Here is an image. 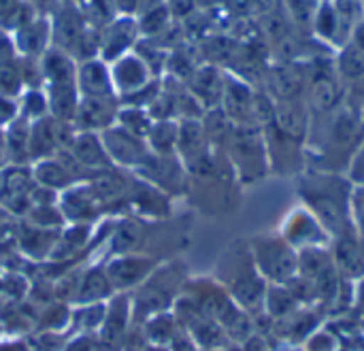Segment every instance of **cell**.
Listing matches in <instances>:
<instances>
[{
  "mask_svg": "<svg viewBox=\"0 0 364 351\" xmlns=\"http://www.w3.org/2000/svg\"><path fill=\"white\" fill-rule=\"evenodd\" d=\"M139 21L130 15H122L109 21L100 32V60L115 62L126 55V51L139 38Z\"/></svg>",
  "mask_w": 364,
  "mask_h": 351,
  "instance_id": "6da1fadb",
  "label": "cell"
},
{
  "mask_svg": "<svg viewBox=\"0 0 364 351\" xmlns=\"http://www.w3.org/2000/svg\"><path fill=\"white\" fill-rule=\"evenodd\" d=\"M256 92L239 77H224V113L237 126H256Z\"/></svg>",
  "mask_w": 364,
  "mask_h": 351,
  "instance_id": "7a4b0ae2",
  "label": "cell"
},
{
  "mask_svg": "<svg viewBox=\"0 0 364 351\" xmlns=\"http://www.w3.org/2000/svg\"><path fill=\"white\" fill-rule=\"evenodd\" d=\"M307 92L309 102L320 113H333L339 109L341 102V79L333 68L318 66L311 77H307Z\"/></svg>",
  "mask_w": 364,
  "mask_h": 351,
  "instance_id": "3957f363",
  "label": "cell"
},
{
  "mask_svg": "<svg viewBox=\"0 0 364 351\" xmlns=\"http://www.w3.org/2000/svg\"><path fill=\"white\" fill-rule=\"evenodd\" d=\"M149 72L151 70L147 68V64L136 53H126L113 62L111 81H113V87L117 92L128 96V94H132L139 87L149 83Z\"/></svg>",
  "mask_w": 364,
  "mask_h": 351,
  "instance_id": "277c9868",
  "label": "cell"
},
{
  "mask_svg": "<svg viewBox=\"0 0 364 351\" xmlns=\"http://www.w3.org/2000/svg\"><path fill=\"white\" fill-rule=\"evenodd\" d=\"M188 81H190V94L198 100L200 107H207V109L222 107L224 75L215 66H200V68H196Z\"/></svg>",
  "mask_w": 364,
  "mask_h": 351,
  "instance_id": "5b68a950",
  "label": "cell"
},
{
  "mask_svg": "<svg viewBox=\"0 0 364 351\" xmlns=\"http://www.w3.org/2000/svg\"><path fill=\"white\" fill-rule=\"evenodd\" d=\"M75 117L87 130L109 128L113 119H117L115 98L113 96H81Z\"/></svg>",
  "mask_w": 364,
  "mask_h": 351,
  "instance_id": "8992f818",
  "label": "cell"
},
{
  "mask_svg": "<svg viewBox=\"0 0 364 351\" xmlns=\"http://www.w3.org/2000/svg\"><path fill=\"white\" fill-rule=\"evenodd\" d=\"M311 34L322 40L324 45H331L335 49L343 47L348 43V36L341 28L337 9L333 4V0H322L316 9L314 15V23H311Z\"/></svg>",
  "mask_w": 364,
  "mask_h": 351,
  "instance_id": "52a82bcc",
  "label": "cell"
},
{
  "mask_svg": "<svg viewBox=\"0 0 364 351\" xmlns=\"http://www.w3.org/2000/svg\"><path fill=\"white\" fill-rule=\"evenodd\" d=\"M77 85L83 96H113L115 87L111 81V72L102 60H83L77 70Z\"/></svg>",
  "mask_w": 364,
  "mask_h": 351,
  "instance_id": "ba28073f",
  "label": "cell"
},
{
  "mask_svg": "<svg viewBox=\"0 0 364 351\" xmlns=\"http://www.w3.org/2000/svg\"><path fill=\"white\" fill-rule=\"evenodd\" d=\"M271 83H273V90L279 100H296V98H301L299 94L307 85V77L303 75V70L296 64L286 60V62H279L273 66Z\"/></svg>",
  "mask_w": 364,
  "mask_h": 351,
  "instance_id": "9c48e42d",
  "label": "cell"
},
{
  "mask_svg": "<svg viewBox=\"0 0 364 351\" xmlns=\"http://www.w3.org/2000/svg\"><path fill=\"white\" fill-rule=\"evenodd\" d=\"M275 122L286 136H303L309 128V113L307 107L296 100H277L275 102Z\"/></svg>",
  "mask_w": 364,
  "mask_h": 351,
  "instance_id": "30bf717a",
  "label": "cell"
},
{
  "mask_svg": "<svg viewBox=\"0 0 364 351\" xmlns=\"http://www.w3.org/2000/svg\"><path fill=\"white\" fill-rule=\"evenodd\" d=\"M49 38H51V23L45 17H34L30 23L17 30L15 47L26 55H36L45 51Z\"/></svg>",
  "mask_w": 364,
  "mask_h": 351,
  "instance_id": "8fae6325",
  "label": "cell"
},
{
  "mask_svg": "<svg viewBox=\"0 0 364 351\" xmlns=\"http://www.w3.org/2000/svg\"><path fill=\"white\" fill-rule=\"evenodd\" d=\"M41 68H43L45 79L49 81V85H53V83H68V81L75 79V64H73L70 55L66 51L58 49V47L45 51Z\"/></svg>",
  "mask_w": 364,
  "mask_h": 351,
  "instance_id": "7c38bea8",
  "label": "cell"
},
{
  "mask_svg": "<svg viewBox=\"0 0 364 351\" xmlns=\"http://www.w3.org/2000/svg\"><path fill=\"white\" fill-rule=\"evenodd\" d=\"M335 70L341 81H363L364 79V51L354 43H346L337 49Z\"/></svg>",
  "mask_w": 364,
  "mask_h": 351,
  "instance_id": "4fadbf2b",
  "label": "cell"
},
{
  "mask_svg": "<svg viewBox=\"0 0 364 351\" xmlns=\"http://www.w3.org/2000/svg\"><path fill=\"white\" fill-rule=\"evenodd\" d=\"M77 104H79V98H77V90L73 81L49 85V107L60 119L75 117Z\"/></svg>",
  "mask_w": 364,
  "mask_h": 351,
  "instance_id": "5bb4252c",
  "label": "cell"
},
{
  "mask_svg": "<svg viewBox=\"0 0 364 351\" xmlns=\"http://www.w3.org/2000/svg\"><path fill=\"white\" fill-rule=\"evenodd\" d=\"M205 130L196 122H183V126L177 132V145L179 151L186 158H200L205 153Z\"/></svg>",
  "mask_w": 364,
  "mask_h": 351,
  "instance_id": "9a60e30c",
  "label": "cell"
},
{
  "mask_svg": "<svg viewBox=\"0 0 364 351\" xmlns=\"http://www.w3.org/2000/svg\"><path fill=\"white\" fill-rule=\"evenodd\" d=\"M117 122L122 124L124 130L132 132L134 136H145L151 130V117L147 111L139 109V107H128L117 111Z\"/></svg>",
  "mask_w": 364,
  "mask_h": 351,
  "instance_id": "2e32d148",
  "label": "cell"
},
{
  "mask_svg": "<svg viewBox=\"0 0 364 351\" xmlns=\"http://www.w3.org/2000/svg\"><path fill=\"white\" fill-rule=\"evenodd\" d=\"M109 275L113 281H117V286L126 288V286H134L139 279H143L145 266H143V260H122L109 269Z\"/></svg>",
  "mask_w": 364,
  "mask_h": 351,
  "instance_id": "e0dca14e",
  "label": "cell"
},
{
  "mask_svg": "<svg viewBox=\"0 0 364 351\" xmlns=\"http://www.w3.org/2000/svg\"><path fill=\"white\" fill-rule=\"evenodd\" d=\"M168 23H171V11L160 4L145 11V15L139 21V30L145 34H162L168 30Z\"/></svg>",
  "mask_w": 364,
  "mask_h": 351,
  "instance_id": "ac0fdd59",
  "label": "cell"
},
{
  "mask_svg": "<svg viewBox=\"0 0 364 351\" xmlns=\"http://www.w3.org/2000/svg\"><path fill=\"white\" fill-rule=\"evenodd\" d=\"M177 126L175 124H171V122H158L156 126H151V130H149V136H151V145L156 147V149H164V151H168L171 149V145L173 143H177Z\"/></svg>",
  "mask_w": 364,
  "mask_h": 351,
  "instance_id": "d6986e66",
  "label": "cell"
},
{
  "mask_svg": "<svg viewBox=\"0 0 364 351\" xmlns=\"http://www.w3.org/2000/svg\"><path fill=\"white\" fill-rule=\"evenodd\" d=\"M109 279H105L100 273H92L85 281H83V288H81V303H94V301H100L102 296L109 294Z\"/></svg>",
  "mask_w": 364,
  "mask_h": 351,
  "instance_id": "ffe728a7",
  "label": "cell"
},
{
  "mask_svg": "<svg viewBox=\"0 0 364 351\" xmlns=\"http://www.w3.org/2000/svg\"><path fill=\"white\" fill-rule=\"evenodd\" d=\"M19 85H21V75L19 70L9 64V62H2L0 64V96H15L19 92Z\"/></svg>",
  "mask_w": 364,
  "mask_h": 351,
  "instance_id": "44dd1931",
  "label": "cell"
},
{
  "mask_svg": "<svg viewBox=\"0 0 364 351\" xmlns=\"http://www.w3.org/2000/svg\"><path fill=\"white\" fill-rule=\"evenodd\" d=\"M166 9L171 11V17H188L196 9V0H166Z\"/></svg>",
  "mask_w": 364,
  "mask_h": 351,
  "instance_id": "7402d4cb",
  "label": "cell"
},
{
  "mask_svg": "<svg viewBox=\"0 0 364 351\" xmlns=\"http://www.w3.org/2000/svg\"><path fill=\"white\" fill-rule=\"evenodd\" d=\"M34 11H38V13H45V15H53L62 4H60V0H26Z\"/></svg>",
  "mask_w": 364,
  "mask_h": 351,
  "instance_id": "603a6c76",
  "label": "cell"
},
{
  "mask_svg": "<svg viewBox=\"0 0 364 351\" xmlns=\"http://www.w3.org/2000/svg\"><path fill=\"white\" fill-rule=\"evenodd\" d=\"M19 6L21 0H0V21H6Z\"/></svg>",
  "mask_w": 364,
  "mask_h": 351,
  "instance_id": "cb8c5ba5",
  "label": "cell"
},
{
  "mask_svg": "<svg viewBox=\"0 0 364 351\" xmlns=\"http://www.w3.org/2000/svg\"><path fill=\"white\" fill-rule=\"evenodd\" d=\"M350 43H354L356 47H360L364 51V19L354 28V32L350 34Z\"/></svg>",
  "mask_w": 364,
  "mask_h": 351,
  "instance_id": "d4e9b609",
  "label": "cell"
},
{
  "mask_svg": "<svg viewBox=\"0 0 364 351\" xmlns=\"http://www.w3.org/2000/svg\"><path fill=\"white\" fill-rule=\"evenodd\" d=\"M75 2H79V0H60V4H75Z\"/></svg>",
  "mask_w": 364,
  "mask_h": 351,
  "instance_id": "484cf974",
  "label": "cell"
},
{
  "mask_svg": "<svg viewBox=\"0 0 364 351\" xmlns=\"http://www.w3.org/2000/svg\"><path fill=\"white\" fill-rule=\"evenodd\" d=\"M363 11H364V0H363Z\"/></svg>",
  "mask_w": 364,
  "mask_h": 351,
  "instance_id": "4316f807",
  "label": "cell"
}]
</instances>
